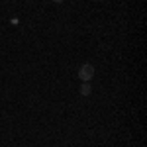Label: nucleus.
Wrapping results in <instances>:
<instances>
[{"mask_svg": "<svg viewBox=\"0 0 147 147\" xmlns=\"http://www.w3.org/2000/svg\"><path fill=\"white\" fill-rule=\"evenodd\" d=\"M90 92H92L90 82H82V86H80V94H82V96H88Z\"/></svg>", "mask_w": 147, "mask_h": 147, "instance_id": "f03ea898", "label": "nucleus"}, {"mask_svg": "<svg viewBox=\"0 0 147 147\" xmlns=\"http://www.w3.org/2000/svg\"><path fill=\"white\" fill-rule=\"evenodd\" d=\"M79 77L82 82H90L92 77H94V67H92L90 63H82L79 69Z\"/></svg>", "mask_w": 147, "mask_h": 147, "instance_id": "f257e3e1", "label": "nucleus"}, {"mask_svg": "<svg viewBox=\"0 0 147 147\" xmlns=\"http://www.w3.org/2000/svg\"><path fill=\"white\" fill-rule=\"evenodd\" d=\"M53 2H57V4H61V2H63V0H53Z\"/></svg>", "mask_w": 147, "mask_h": 147, "instance_id": "7ed1b4c3", "label": "nucleus"}]
</instances>
